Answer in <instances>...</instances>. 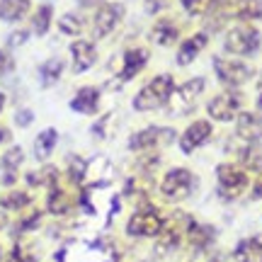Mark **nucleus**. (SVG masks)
I'll return each instance as SVG.
<instances>
[{
    "mask_svg": "<svg viewBox=\"0 0 262 262\" xmlns=\"http://www.w3.org/2000/svg\"><path fill=\"white\" fill-rule=\"evenodd\" d=\"M172 93H175L172 75L160 73V75H156L153 80H148V83L136 93V97H134V110H139V112H153V110L163 107L165 102H170Z\"/></svg>",
    "mask_w": 262,
    "mask_h": 262,
    "instance_id": "1",
    "label": "nucleus"
},
{
    "mask_svg": "<svg viewBox=\"0 0 262 262\" xmlns=\"http://www.w3.org/2000/svg\"><path fill=\"white\" fill-rule=\"evenodd\" d=\"M262 47V34L260 29L253 27V25H235L226 32L224 37V51L231 54L235 58H248V56H255Z\"/></svg>",
    "mask_w": 262,
    "mask_h": 262,
    "instance_id": "2",
    "label": "nucleus"
},
{
    "mask_svg": "<svg viewBox=\"0 0 262 262\" xmlns=\"http://www.w3.org/2000/svg\"><path fill=\"white\" fill-rule=\"evenodd\" d=\"M214 71H216V78L226 88H241L248 80H253L255 75V68L250 63H245L241 58H226V56L214 58Z\"/></svg>",
    "mask_w": 262,
    "mask_h": 262,
    "instance_id": "3",
    "label": "nucleus"
},
{
    "mask_svg": "<svg viewBox=\"0 0 262 262\" xmlns=\"http://www.w3.org/2000/svg\"><path fill=\"white\" fill-rule=\"evenodd\" d=\"M206 110H209V117L216 122H233L235 117L243 112V95L235 88H228L216 97H211Z\"/></svg>",
    "mask_w": 262,
    "mask_h": 262,
    "instance_id": "4",
    "label": "nucleus"
},
{
    "mask_svg": "<svg viewBox=\"0 0 262 262\" xmlns=\"http://www.w3.org/2000/svg\"><path fill=\"white\" fill-rule=\"evenodd\" d=\"M216 178H219V194L224 199H238L248 187V172L241 165H233V163L219 165Z\"/></svg>",
    "mask_w": 262,
    "mask_h": 262,
    "instance_id": "5",
    "label": "nucleus"
},
{
    "mask_svg": "<svg viewBox=\"0 0 262 262\" xmlns=\"http://www.w3.org/2000/svg\"><path fill=\"white\" fill-rule=\"evenodd\" d=\"M124 17V5L122 3H102L93 19V32L97 39L112 34L114 29L119 27V22Z\"/></svg>",
    "mask_w": 262,
    "mask_h": 262,
    "instance_id": "6",
    "label": "nucleus"
},
{
    "mask_svg": "<svg viewBox=\"0 0 262 262\" xmlns=\"http://www.w3.org/2000/svg\"><path fill=\"white\" fill-rule=\"evenodd\" d=\"M163 231V219L158 216V211L153 209H143L129 219L126 224V233L136 235V238H153Z\"/></svg>",
    "mask_w": 262,
    "mask_h": 262,
    "instance_id": "7",
    "label": "nucleus"
},
{
    "mask_svg": "<svg viewBox=\"0 0 262 262\" xmlns=\"http://www.w3.org/2000/svg\"><path fill=\"white\" fill-rule=\"evenodd\" d=\"M192 182H194V178H192V172L185 168H175L170 170L168 175H165V180H163V194L168 196L170 202H180V199H185V196L192 192Z\"/></svg>",
    "mask_w": 262,
    "mask_h": 262,
    "instance_id": "8",
    "label": "nucleus"
},
{
    "mask_svg": "<svg viewBox=\"0 0 262 262\" xmlns=\"http://www.w3.org/2000/svg\"><path fill=\"white\" fill-rule=\"evenodd\" d=\"M192 226H194L192 216L182 214V211H175L168 221H163V231H160L163 238H160V245H163V248H175V245L182 241V235L192 231Z\"/></svg>",
    "mask_w": 262,
    "mask_h": 262,
    "instance_id": "9",
    "label": "nucleus"
},
{
    "mask_svg": "<svg viewBox=\"0 0 262 262\" xmlns=\"http://www.w3.org/2000/svg\"><path fill=\"white\" fill-rule=\"evenodd\" d=\"M172 139H175V131L172 129L148 126V129H141L139 134H134L129 146H131V150H148V148H156L160 141H172Z\"/></svg>",
    "mask_w": 262,
    "mask_h": 262,
    "instance_id": "10",
    "label": "nucleus"
},
{
    "mask_svg": "<svg viewBox=\"0 0 262 262\" xmlns=\"http://www.w3.org/2000/svg\"><path fill=\"white\" fill-rule=\"evenodd\" d=\"M209 136H211V124L206 122V119H196V122L189 124L187 131L182 134L180 146H182V150H185V153H189V150L199 148V146H202Z\"/></svg>",
    "mask_w": 262,
    "mask_h": 262,
    "instance_id": "11",
    "label": "nucleus"
},
{
    "mask_svg": "<svg viewBox=\"0 0 262 262\" xmlns=\"http://www.w3.org/2000/svg\"><path fill=\"white\" fill-rule=\"evenodd\" d=\"M235 131L245 141H260L262 139V112H241L235 117Z\"/></svg>",
    "mask_w": 262,
    "mask_h": 262,
    "instance_id": "12",
    "label": "nucleus"
},
{
    "mask_svg": "<svg viewBox=\"0 0 262 262\" xmlns=\"http://www.w3.org/2000/svg\"><path fill=\"white\" fill-rule=\"evenodd\" d=\"M209 44V34L206 32H196V34H192V37H187L182 44H180V51H178V63L180 66H187L192 63L202 51H204V47Z\"/></svg>",
    "mask_w": 262,
    "mask_h": 262,
    "instance_id": "13",
    "label": "nucleus"
},
{
    "mask_svg": "<svg viewBox=\"0 0 262 262\" xmlns=\"http://www.w3.org/2000/svg\"><path fill=\"white\" fill-rule=\"evenodd\" d=\"M71 56H73L75 73H83V71H88V68H93L95 66V61H97V51H95V47L90 44V41L80 39V41H73V44H71Z\"/></svg>",
    "mask_w": 262,
    "mask_h": 262,
    "instance_id": "14",
    "label": "nucleus"
},
{
    "mask_svg": "<svg viewBox=\"0 0 262 262\" xmlns=\"http://www.w3.org/2000/svg\"><path fill=\"white\" fill-rule=\"evenodd\" d=\"M202 93H204V78H192V80H187L182 88H178V90L172 93V97L180 102L178 110H185V107H192ZM172 97H170V100H172Z\"/></svg>",
    "mask_w": 262,
    "mask_h": 262,
    "instance_id": "15",
    "label": "nucleus"
},
{
    "mask_svg": "<svg viewBox=\"0 0 262 262\" xmlns=\"http://www.w3.org/2000/svg\"><path fill=\"white\" fill-rule=\"evenodd\" d=\"M71 107L80 114H95L100 107V90L97 88H80L78 95L71 100Z\"/></svg>",
    "mask_w": 262,
    "mask_h": 262,
    "instance_id": "16",
    "label": "nucleus"
},
{
    "mask_svg": "<svg viewBox=\"0 0 262 262\" xmlns=\"http://www.w3.org/2000/svg\"><path fill=\"white\" fill-rule=\"evenodd\" d=\"M146 63H148V51H146V49H129V51L124 54L122 80H131L134 75H139Z\"/></svg>",
    "mask_w": 262,
    "mask_h": 262,
    "instance_id": "17",
    "label": "nucleus"
},
{
    "mask_svg": "<svg viewBox=\"0 0 262 262\" xmlns=\"http://www.w3.org/2000/svg\"><path fill=\"white\" fill-rule=\"evenodd\" d=\"M150 39L158 47H170L180 39V27L172 19H160V22H156V27L150 29Z\"/></svg>",
    "mask_w": 262,
    "mask_h": 262,
    "instance_id": "18",
    "label": "nucleus"
},
{
    "mask_svg": "<svg viewBox=\"0 0 262 262\" xmlns=\"http://www.w3.org/2000/svg\"><path fill=\"white\" fill-rule=\"evenodd\" d=\"M233 255L238 262H262V241L260 238H245L238 243Z\"/></svg>",
    "mask_w": 262,
    "mask_h": 262,
    "instance_id": "19",
    "label": "nucleus"
},
{
    "mask_svg": "<svg viewBox=\"0 0 262 262\" xmlns=\"http://www.w3.org/2000/svg\"><path fill=\"white\" fill-rule=\"evenodd\" d=\"M29 12V0H0V19L19 22Z\"/></svg>",
    "mask_w": 262,
    "mask_h": 262,
    "instance_id": "20",
    "label": "nucleus"
},
{
    "mask_svg": "<svg viewBox=\"0 0 262 262\" xmlns=\"http://www.w3.org/2000/svg\"><path fill=\"white\" fill-rule=\"evenodd\" d=\"M22 158H25V153H22V148H17V146L5 153V158H3V180H5L8 185L15 182V170L19 168Z\"/></svg>",
    "mask_w": 262,
    "mask_h": 262,
    "instance_id": "21",
    "label": "nucleus"
},
{
    "mask_svg": "<svg viewBox=\"0 0 262 262\" xmlns=\"http://www.w3.org/2000/svg\"><path fill=\"white\" fill-rule=\"evenodd\" d=\"M54 146H56V131L54 129L41 131V134L37 136V143H34V156H37L39 160L49 158L51 150H54Z\"/></svg>",
    "mask_w": 262,
    "mask_h": 262,
    "instance_id": "22",
    "label": "nucleus"
},
{
    "mask_svg": "<svg viewBox=\"0 0 262 262\" xmlns=\"http://www.w3.org/2000/svg\"><path fill=\"white\" fill-rule=\"evenodd\" d=\"M235 19H241V22H257L262 19V0H243L241 3V8H238V15Z\"/></svg>",
    "mask_w": 262,
    "mask_h": 262,
    "instance_id": "23",
    "label": "nucleus"
},
{
    "mask_svg": "<svg viewBox=\"0 0 262 262\" xmlns=\"http://www.w3.org/2000/svg\"><path fill=\"white\" fill-rule=\"evenodd\" d=\"M51 17H54L51 5H41V8L34 12V17H32V29H34V34H47L49 27H51Z\"/></svg>",
    "mask_w": 262,
    "mask_h": 262,
    "instance_id": "24",
    "label": "nucleus"
},
{
    "mask_svg": "<svg viewBox=\"0 0 262 262\" xmlns=\"http://www.w3.org/2000/svg\"><path fill=\"white\" fill-rule=\"evenodd\" d=\"M189 238H192V243L196 248H206V245L214 243L216 238V231L211 226H192V231H189Z\"/></svg>",
    "mask_w": 262,
    "mask_h": 262,
    "instance_id": "25",
    "label": "nucleus"
},
{
    "mask_svg": "<svg viewBox=\"0 0 262 262\" xmlns=\"http://www.w3.org/2000/svg\"><path fill=\"white\" fill-rule=\"evenodd\" d=\"M61 73H63V61H58V58H51V61H47L41 66V80H44V85L56 83L61 78Z\"/></svg>",
    "mask_w": 262,
    "mask_h": 262,
    "instance_id": "26",
    "label": "nucleus"
},
{
    "mask_svg": "<svg viewBox=\"0 0 262 262\" xmlns=\"http://www.w3.org/2000/svg\"><path fill=\"white\" fill-rule=\"evenodd\" d=\"M250 146H245V150L241 153V158H243V165L248 168H262V148L255 143V141H248Z\"/></svg>",
    "mask_w": 262,
    "mask_h": 262,
    "instance_id": "27",
    "label": "nucleus"
},
{
    "mask_svg": "<svg viewBox=\"0 0 262 262\" xmlns=\"http://www.w3.org/2000/svg\"><path fill=\"white\" fill-rule=\"evenodd\" d=\"M58 27H61V32H63V34L75 37V34H80V32H83V17H80V15H75V12H68V15H63V17H61Z\"/></svg>",
    "mask_w": 262,
    "mask_h": 262,
    "instance_id": "28",
    "label": "nucleus"
},
{
    "mask_svg": "<svg viewBox=\"0 0 262 262\" xmlns=\"http://www.w3.org/2000/svg\"><path fill=\"white\" fill-rule=\"evenodd\" d=\"M68 196L61 192V189H54L51 194H49V211L51 214H63V211H68Z\"/></svg>",
    "mask_w": 262,
    "mask_h": 262,
    "instance_id": "29",
    "label": "nucleus"
},
{
    "mask_svg": "<svg viewBox=\"0 0 262 262\" xmlns=\"http://www.w3.org/2000/svg\"><path fill=\"white\" fill-rule=\"evenodd\" d=\"M0 204L5 209H22V206L29 204V196L25 192H8V194H3Z\"/></svg>",
    "mask_w": 262,
    "mask_h": 262,
    "instance_id": "30",
    "label": "nucleus"
},
{
    "mask_svg": "<svg viewBox=\"0 0 262 262\" xmlns=\"http://www.w3.org/2000/svg\"><path fill=\"white\" fill-rule=\"evenodd\" d=\"M214 0H182V8L187 10L189 15H206Z\"/></svg>",
    "mask_w": 262,
    "mask_h": 262,
    "instance_id": "31",
    "label": "nucleus"
},
{
    "mask_svg": "<svg viewBox=\"0 0 262 262\" xmlns=\"http://www.w3.org/2000/svg\"><path fill=\"white\" fill-rule=\"evenodd\" d=\"M170 5V0H143V8L148 15H160V12H165Z\"/></svg>",
    "mask_w": 262,
    "mask_h": 262,
    "instance_id": "32",
    "label": "nucleus"
},
{
    "mask_svg": "<svg viewBox=\"0 0 262 262\" xmlns=\"http://www.w3.org/2000/svg\"><path fill=\"white\" fill-rule=\"evenodd\" d=\"M12 68H15V63H12V56H10L8 51H3V49H0V78H3L5 73H10Z\"/></svg>",
    "mask_w": 262,
    "mask_h": 262,
    "instance_id": "33",
    "label": "nucleus"
},
{
    "mask_svg": "<svg viewBox=\"0 0 262 262\" xmlns=\"http://www.w3.org/2000/svg\"><path fill=\"white\" fill-rule=\"evenodd\" d=\"M32 119H34V114L29 112V110H19L17 117H15V122H17L19 126H27V124L32 122Z\"/></svg>",
    "mask_w": 262,
    "mask_h": 262,
    "instance_id": "34",
    "label": "nucleus"
},
{
    "mask_svg": "<svg viewBox=\"0 0 262 262\" xmlns=\"http://www.w3.org/2000/svg\"><path fill=\"white\" fill-rule=\"evenodd\" d=\"M27 37H29V32H15V34H10L8 44L10 47H19L22 41H27Z\"/></svg>",
    "mask_w": 262,
    "mask_h": 262,
    "instance_id": "35",
    "label": "nucleus"
},
{
    "mask_svg": "<svg viewBox=\"0 0 262 262\" xmlns=\"http://www.w3.org/2000/svg\"><path fill=\"white\" fill-rule=\"evenodd\" d=\"M5 262H29L27 257H25V253H22V248H15L12 253L8 255V260Z\"/></svg>",
    "mask_w": 262,
    "mask_h": 262,
    "instance_id": "36",
    "label": "nucleus"
},
{
    "mask_svg": "<svg viewBox=\"0 0 262 262\" xmlns=\"http://www.w3.org/2000/svg\"><path fill=\"white\" fill-rule=\"evenodd\" d=\"M97 3H100V0H78V5H80V8H95Z\"/></svg>",
    "mask_w": 262,
    "mask_h": 262,
    "instance_id": "37",
    "label": "nucleus"
},
{
    "mask_svg": "<svg viewBox=\"0 0 262 262\" xmlns=\"http://www.w3.org/2000/svg\"><path fill=\"white\" fill-rule=\"evenodd\" d=\"M3 141H10V131L5 129V126H0V143Z\"/></svg>",
    "mask_w": 262,
    "mask_h": 262,
    "instance_id": "38",
    "label": "nucleus"
},
{
    "mask_svg": "<svg viewBox=\"0 0 262 262\" xmlns=\"http://www.w3.org/2000/svg\"><path fill=\"white\" fill-rule=\"evenodd\" d=\"M255 196H260L262 199V182H257V187H255Z\"/></svg>",
    "mask_w": 262,
    "mask_h": 262,
    "instance_id": "39",
    "label": "nucleus"
},
{
    "mask_svg": "<svg viewBox=\"0 0 262 262\" xmlns=\"http://www.w3.org/2000/svg\"><path fill=\"white\" fill-rule=\"evenodd\" d=\"M209 262H226V257H224V255H216V257H211Z\"/></svg>",
    "mask_w": 262,
    "mask_h": 262,
    "instance_id": "40",
    "label": "nucleus"
},
{
    "mask_svg": "<svg viewBox=\"0 0 262 262\" xmlns=\"http://www.w3.org/2000/svg\"><path fill=\"white\" fill-rule=\"evenodd\" d=\"M8 224V219H5V214H3V211H0V228H3V226Z\"/></svg>",
    "mask_w": 262,
    "mask_h": 262,
    "instance_id": "41",
    "label": "nucleus"
},
{
    "mask_svg": "<svg viewBox=\"0 0 262 262\" xmlns=\"http://www.w3.org/2000/svg\"><path fill=\"white\" fill-rule=\"evenodd\" d=\"M3 107H5V95L0 93V112H3Z\"/></svg>",
    "mask_w": 262,
    "mask_h": 262,
    "instance_id": "42",
    "label": "nucleus"
},
{
    "mask_svg": "<svg viewBox=\"0 0 262 262\" xmlns=\"http://www.w3.org/2000/svg\"><path fill=\"white\" fill-rule=\"evenodd\" d=\"M257 110L262 112V93H260V97H257Z\"/></svg>",
    "mask_w": 262,
    "mask_h": 262,
    "instance_id": "43",
    "label": "nucleus"
},
{
    "mask_svg": "<svg viewBox=\"0 0 262 262\" xmlns=\"http://www.w3.org/2000/svg\"><path fill=\"white\" fill-rule=\"evenodd\" d=\"M260 88H262V73H260Z\"/></svg>",
    "mask_w": 262,
    "mask_h": 262,
    "instance_id": "44",
    "label": "nucleus"
},
{
    "mask_svg": "<svg viewBox=\"0 0 262 262\" xmlns=\"http://www.w3.org/2000/svg\"><path fill=\"white\" fill-rule=\"evenodd\" d=\"M0 262H3V253H0Z\"/></svg>",
    "mask_w": 262,
    "mask_h": 262,
    "instance_id": "45",
    "label": "nucleus"
}]
</instances>
